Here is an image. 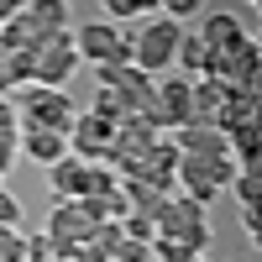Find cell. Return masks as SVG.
<instances>
[{
    "label": "cell",
    "mask_w": 262,
    "mask_h": 262,
    "mask_svg": "<svg viewBox=\"0 0 262 262\" xmlns=\"http://www.w3.org/2000/svg\"><path fill=\"white\" fill-rule=\"evenodd\" d=\"M16 111H21V131H63L69 137L74 131V105L63 90H42V84H27V90H16Z\"/></svg>",
    "instance_id": "cell-1"
},
{
    "label": "cell",
    "mask_w": 262,
    "mask_h": 262,
    "mask_svg": "<svg viewBox=\"0 0 262 262\" xmlns=\"http://www.w3.org/2000/svg\"><path fill=\"white\" fill-rule=\"evenodd\" d=\"M179 21H152L147 32H137V69L147 79H163L173 69V53H179Z\"/></svg>",
    "instance_id": "cell-2"
},
{
    "label": "cell",
    "mask_w": 262,
    "mask_h": 262,
    "mask_svg": "<svg viewBox=\"0 0 262 262\" xmlns=\"http://www.w3.org/2000/svg\"><path fill=\"white\" fill-rule=\"evenodd\" d=\"M79 69V48H74V32H58L37 48V84L42 90H63Z\"/></svg>",
    "instance_id": "cell-3"
},
{
    "label": "cell",
    "mask_w": 262,
    "mask_h": 262,
    "mask_svg": "<svg viewBox=\"0 0 262 262\" xmlns=\"http://www.w3.org/2000/svg\"><path fill=\"white\" fill-rule=\"evenodd\" d=\"M42 231H48L53 242H58V257L69 262V257H74V247H79L84 236L95 231V221L84 215V205H79V200H58V205H53V215H48V226H42Z\"/></svg>",
    "instance_id": "cell-4"
},
{
    "label": "cell",
    "mask_w": 262,
    "mask_h": 262,
    "mask_svg": "<svg viewBox=\"0 0 262 262\" xmlns=\"http://www.w3.org/2000/svg\"><path fill=\"white\" fill-rule=\"evenodd\" d=\"M152 90H158V111H163V126L184 131V126L194 121V79L163 74V79H152Z\"/></svg>",
    "instance_id": "cell-5"
},
{
    "label": "cell",
    "mask_w": 262,
    "mask_h": 262,
    "mask_svg": "<svg viewBox=\"0 0 262 262\" xmlns=\"http://www.w3.org/2000/svg\"><path fill=\"white\" fill-rule=\"evenodd\" d=\"M111 142H116V126L111 121H100V116H74V131H69V152L74 158H84V163H105V152H111Z\"/></svg>",
    "instance_id": "cell-6"
},
{
    "label": "cell",
    "mask_w": 262,
    "mask_h": 262,
    "mask_svg": "<svg viewBox=\"0 0 262 262\" xmlns=\"http://www.w3.org/2000/svg\"><path fill=\"white\" fill-rule=\"evenodd\" d=\"M257 74H262L257 48H252V37H242V42H231V48L215 53V74H210V79H221L226 90H236V84H252Z\"/></svg>",
    "instance_id": "cell-7"
},
{
    "label": "cell",
    "mask_w": 262,
    "mask_h": 262,
    "mask_svg": "<svg viewBox=\"0 0 262 262\" xmlns=\"http://www.w3.org/2000/svg\"><path fill=\"white\" fill-rule=\"evenodd\" d=\"M116 42H121V32L111 27V21H84V27L74 32V48H79L84 63H111Z\"/></svg>",
    "instance_id": "cell-8"
},
{
    "label": "cell",
    "mask_w": 262,
    "mask_h": 262,
    "mask_svg": "<svg viewBox=\"0 0 262 262\" xmlns=\"http://www.w3.org/2000/svg\"><path fill=\"white\" fill-rule=\"evenodd\" d=\"M53 173V194H58V200H84V194H90V163H84V158H74V152H69V158H63V163H53L48 168Z\"/></svg>",
    "instance_id": "cell-9"
},
{
    "label": "cell",
    "mask_w": 262,
    "mask_h": 262,
    "mask_svg": "<svg viewBox=\"0 0 262 262\" xmlns=\"http://www.w3.org/2000/svg\"><path fill=\"white\" fill-rule=\"evenodd\" d=\"M21 152H27L32 163L53 168V163L69 158V137H63V131H21Z\"/></svg>",
    "instance_id": "cell-10"
},
{
    "label": "cell",
    "mask_w": 262,
    "mask_h": 262,
    "mask_svg": "<svg viewBox=\"0 0 262 262\" xmlns=\"http://www.w3.org/2000/svg\"><path fill=\"white\" fill-rule=\"evenodd\" d=\"M173 63H179L184 74H194V79H210V74H215V48H205L200 32H194V37H179V53H173Z\"/></svg>",
    "instance_id": "cell-11"
},
{
    "label": "cell",
    "mask_w": 262,
    "mask_h": 262,
    "mask_svg": "<svg viewBox=\"0 0 262 262\" xmlns=\"http://www.w3.org/2000/svg\"><path fill=\"white\" fill-rule=\"evenodd\" d=\"M226 95H231V90H226L221 79H194V121H189V126H215Z\"/></svg>",
    "instance_id": "cell-12"
},
{
    "label": "cell",
    "mask_w": 262,
    "mask_h": 262,
    "mask_svg": "<svg viewBox=\"0 0 262 262\" xmlns=\"http://www.w3.org/2000/svg\"><path fill=\"white\" fill-rule=\"evenodd\" d=\"M179 147L194 152V158H226V152H231V137H221L215 126H184V131H179Z\"/></svg>",
    "instance_id": "cell-13"
},
{
    "label": "cell",
    "mask_w": 262,
    "mask_h": 262,
    "mask_svg": "<svg viewBox=\"0 0 262 262\" xmlns=\"http://www.w3.org/2000/svg\"><path fill=\"white\" fill-rule=\"evenodd\" d=\"M200 37H205V48H215V53H221V48H231V42H242L247 32L236 27V16L210 11V16H205V27H200Z\"/></svg>",
    "instance_id": "cell-14"
},
{
    "label": "cell",
    "mask_w": 262,
    "mask_h": 262,
    "mask_svg": "<svg viewBox=\"0 0 262 262\" xmlns=\"http://www.w3.org/2000/svg\"><path fill=\"white\" fill-rule=\"evenodd\" d=\"M90 116H100V121H111V126H121L131 111H126V100H121V90H111V84H100L95 90V100H90Z\"/></svg>",
    "instance_id": "cell-15"
},
{
    "label": "cell",
    "mask_w": 262,
    "mask_h": 262,
    "mask_svg": "<svg viewBox=\"0 0 262 262\" xmlns=\"http://www.w3.org/2000/svg\"><path fill=\"white\" fill-rule=\"evenodd\" d=\"M121 231H126V242H158V221H152V210H131L126 221H121Z\"/></svg>",
    "instance_id": "cell-16"
},
{
    "label": "cell",
    "mask_w": 262,
    "mask_h": 262,
    "mask_svg": "<svg viewBox=\"0 0 262 262\" xmlns=\"http://www.w3.org/2000/svg\"><path fill=\"white\" fill-rule=\"evenodd\" d=\"M0 262H27V236L16 226H0Z\"/></svg>",
    "instance_id": "cell-17"
},
{
    "label": "cell",
    "mask_w": 262,
    "mask_h": 262,
    "mask_svg": "<svg viewBox=\"0 0 262 262\" xmlns=\"http://www.w3.org/2000/svg\"><path fill=\"white\" fill-rule=\"evenodd\" d=\"M27 262H63V257H58V242H53L48 231L27 236Z\"/></svg>",
    "instance_id": "cell-18"
},
{
    "label": "cell",
    "mask_w": 262,
    "mask_h": 262,
    "mask_svg": "<svg viewBox=\"0 0 262 262\" xmlns=\"http://www.w3.org/2000/svg\"><path fill=\"white\" fill-rule=\"evenodd\" d=\"M152 257H158V262H189L194 252L179 242V236H158V242H152Z\"/></svg>",
    "instance_id": "cell-19"
},
{
    "label": "cell",
    "mask_w": 262,
    "mask_h": 262,
    "mask_svg": "<svg viewBox=\"0 0 262 262\" xmlns=\"http://www.w3.org/2000/svg\"><path fill=\"white\" fill-rule=\"evenodd\" d=\"M16 152H21V131H0V179H6V173H11Z\"/></svg>",
    "instance_id": "cell-20"
},
{
    "label": "cell",
    "mask_w": 262,
    "mask_h": 262,
    "mask_svg": "<svg viewBox=\"0 0 262 262\" xmlns=\"http://www.w3.org/2000/svg\"><path fill=\"white\" fill-rule=\"evenodd\" d=\"M163 11H168V21H184V16H200L205 0H163Z\"/></svg>",
    "instance_id": "cell-21"
},
{
    "label": "cell",
    "mask_w": 262,
    "mask_h": 262,
    "mask_svg": "<svg viewBox=\"0 0 262 262\" xmlns=\"http://www.w3.org/2000/svg\"><path fill=\"white\" fill-rule=\"evenodd\" d=\"M147 257H152V247H147V242H126V236H121L116 262H147Z\"/></svg>",
    "instance_id": "cell-22"
},
{
    "label": "cell",
    "mask_w": 262,
    "mask_h": 262,
    "mask_svg": "<svg viewBox=\"0 0 262 262\" xmlns=\"http://www.w3.org/2000/svg\"><path fill=\"white\" fill-rule=\"evenodd\" d=\"M0 131H21V111L11 95H0Z\"/></svg>",
    "instance_id": "cell-23"
},
{
    "label": "cell",
    "mask_w": 262,
    "mask_h": 262,
    "mask_svg": "<svg viewBox=\"0 0 262 262\" xmlns=\"http://www.w3.org/2000/svg\"><path fill=\"white\" fill-rule=\"evenodd\" d=\"M21 221V205H16V194H6L0 189V226H16Z\"/></svg>",
    "instance_id": "cell-24"
},
{
    "label": "cell",
    "mask_w": 262,
    "mask_h": 262,
    "mask_svg": "<svg viewBox=\"0 0 262 262\" xmlns=\"http://www.w3.org/2000/svg\"><path fill=\"white\" fill-rule=\"evenodd\" d=\"M242 226L252 236V247H262V210H242Z\"/></svg>",
    "instance_id": "cell-25"
},
{
    "label": "cell",
    "mask_w": 262,
    "mask_h": 262,
    "mask_svg": "<svg viewBox=\"0 0 262 262\" xmlns=\"http://www.w3.org/2000/svg\"><path fill=\"white\" fill-rule=\"evenodd\" d=\"M105 11H111V16H142L147 6H142V0H105Z\"/></svg>",
    "instance_id": "cell-26"
},
{
    "label": "cell",
    "mask_w": 262,
    "mask_h": 262,
    "mask_svg": "<svg viewBox=\"0 0 262 262\" xmlns=\"http://www.w3.org/2000/svg\"><path fill=\"white\" fill-rule=\"evenodd\" d=\"M21 11H27V0H0V27H6V21H16Z\"/></svg>",
    "instance_id": "cell-27"
},
{
    "label": "cell",
    "mask_w": 262,
    "mask_h": 262,
    "mask_svg": "<svg viewBox=\"0 0 262 262\" xmlns=\"http://www.w3.org/2000/svg\"><path fill=\"white\" fill-rule=\"evenodd\" d=\"M252 48H257V63H262V32H257V37H252Z\"/></svg>",
    "instance_id": "cell-28"
},
{
    "label": "cell",
    "mask_w": 262,
    "mask_h": 262,
    "mask_svg": "<svg viewBox=\"0 0 262 262\" xmlns=\"http://www.w3.org/2000/svg\"><path fill=\"white\" fill-rule=\"evenodd\" d=\"M105 262H116V257H105Z\"/></svg>",
    "instance_id": "cell-29"
},
{
    "label": "cell",
    "mask_w": 262,
    "mask_h": 262,
    "mask_svg": "<svg viewBox=\"0 0 262 262\" xmlns=\"http://www.w3.org/2000/svg\"><path fill=\"white\" fill-rule=\"evenodd\" d=\"M189 262H200V257H189Z\"/></svg>",
    "instance_id": "cell-30"
},
{
    "label": "cell",
    "mask_w": 262,
    "mask_h": 262,
    "mask_svg": "<svg viewBox=\"0 0 262 262\" xmlns=\"http://www.w3.org/2000/svg\"><path fill=\"white\" fill-rule=\"evenodd\" d=\"M257 11H262V0H257Z\"/></svg>",
    "instance_id": "cell-31"
}]
</instances>
